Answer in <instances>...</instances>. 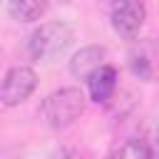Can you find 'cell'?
<instances>
[{
	"instance_id": "6da1fadb",
	"label": "cell",
	"mask_w": 159,
	"mask_h": 159,
	"mask_svg": "<svg viewBox=\"0 0 159 159\" xmlns=\"http://www.w3.org/2000/svg\"><path fill=\"white\" fill-rule=\"evenodd\" d=\"M84 107L87 97L80 87H60L42 99L40 117L52 129H67L84 114Z\"/></svg>"
},
{
	"instance_id": "7a4b0ae2",
	"label": "cell",
	"mask_w": 159,
	"mask_h": 159,
	"mask_svg": "<svg viewBox=\"0 0 159 159\" xmlns=\"http://www.w3.org/2000/svg\"><path fill=\"white\" fill-rule=\"evenodd\" d=\"M75 40V32L67 22L62 20H52V22H45L40 27H35L27 37V52L30 57L35 60H42V62H50L55 57H60Z\"/></svg>"
},
{
	"instance_id": "3957f363",
	"label": "cell",
	"mask_w": 159,
	"mask_h": 159,
	"mask_svg": "<svg viewBox=\"0 0 159 159\" xmlns=\"http://www.w3.org/2000/svg\"><path fill=\"white\" fill-rule=\"evenodd\" d=\"M109 20L122 40H137L147 20V7L142 0H112Z\"/></svg>"
},
{
	"instance_id": "277c9868",
	"label": "cell",
	"mask_w": 159,
	"mask_h": 159,
	"mask_svg": "<svg viewBox=\"0 0 159 159\" xmlns=\"http://www.w3.org/2000/svg\"><path fill=\"white\" fill-rule=\"evenodd\" d=\"M37 87V75L32 67H25V65H17V67H10L5 72V80H2V89H0V102L2 107H17L22 104Z\"/></svg>"
},
{
	"instance_id": "5b68a950",
	"label": "cell",
	"mask_w": 159,
	"mask_h": 159,
	"mask_svg": "<svg viewBox=\"0 0 159 159\" xmlns=\"http://www.w3.org/2000/svg\"><path fill=\"white\" fill-rule=\"evenodd\" d=\"M127 67L142 82L159 80V45L154 40H137L127 52Z\"/></svg>"
},
{
	"instance_id": "8992f818",
	"label": "cell",
	"mask_w": 159,
	"mask_h": 159,
	"mask_svg": "<svg viewBox=\"0 0 159 159\" xmlns=\"http://www.w3.org/2000/svg\"><path fill=\"white\" fill-rule=\"evenodd\" d=\"M104 57H107V50L102 45H87L82 50H77L70 60V72L72 77L77 80H87L94 70H99L104 65Z\"/></svg>"
},
{
	"instance_id": "52a82bcc",
	"label": "cell",
	"mask_w": 159,
	"mask_h": 159,
	"mask_svg": "<svg viewBox=\"0 0 159 159\" xmlns=\"http://www.w3.org/2000/svg\"><path fill=\"white\" fill-rule=\"evenodd\" d=\"M87 89H89V97L92 102L97 104H107L117 89V70L112 65H102L99 70H94L89 77H87Z\"/></svg>"
},
{
	"instance_id": "ba28073f",
	"label": "cell",
	"mask_w": 159,
	"mask_h": 159,
	"mask_svg": "<svg viewBox=\"0 0 159 159\" xmlns=\"http://www.w3.org/2000/svg\"><path fill=\"white\" fill-rule=\"evenodd\" d=\"M50 0H7V12L20 22H37L47 12Z\"/></svg>"
},
{
	"instance_id": "9c48e42d",
	"label": "cell",
	"mask_w": 159,
	"mask_h": 159,
	"mask_svg": "<svg viewBox=\"0 0 159 159\" xmlns=\"http://www.w3.org/2000/svg\"><path fill=\"white\" fill-rule=\"evenodd\" d=\"M107 159H154V149L147 139L132 137V139L122 142L117 149H112V154Z\"/></svg>"
},
{
	"instance_id": "30bf717a",
	"label": "cell",
	"mask_w": 159,
	"mask_h": 159,
	"mask_svg": "<svg viewBox=\"0 0 159 159\" xmlns=\"http://www.w3.org/2000/svg\"><path fill=\"white\" fill-rule=\"evenodd\" d=\"M50 159H80V154H77L75 149H60V152H55Z\"/></svg>"
},
{
	"instance_id": "8fae6325",
	"label": "cell",
	"mask_w": 159,
	"mask_h": 159,
	"mask_svg": "<svg viewBox=\"0 0 159 159\" xmlns=\"http://www.w3.org/2000/svg\"><path fill=\"white\" fill-rule=\"evenodd\" d=\"M154 142H157V149H159V124H157V129H154Z\"/></svg>"
}]
</instances>
